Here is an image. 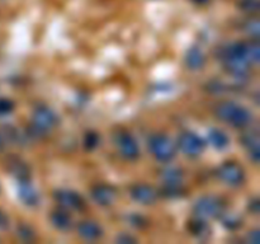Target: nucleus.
Instances as JSON below:
<instances>
[{
    "label": "nucleus",
    "mask_w": 260,
    "mask_h": 244,
    "mask_svg": "<svg viewBox=\"0 0 260 244\" xmlns=\"http://www.w3.org/2000/svg\"><path fill=\"white\" fill-rule=\"evenodd\" d=\"M216 114L222 121L235 127H245L251 122L250 112L233 102H223V103L218 104L216 108Z\"/></svg>",
    "instance_id": "obj_1"
},
{
    "label": "nucleus",
    "mask_w": 260,
    "mask_h": 244,
    "mask_svg": "<svg viewBox=\"0 0 260 244\" xmlns=\"http://www.w3.org/2000/svg\"><path fill=\"white\" fill-rule=\"evenodd\" d=\"M223 63L234 75L239 78L245 75L250 64L245 57L243 43H234V45L228 46L223 51Z\"/></svg>",
    "instance_id": "obj_2"
},
{
    "label": "nucleus",
    "mask_w": 260,
    "mask_h": 244,
    "mask_svg": "<svg viewBox=\"0 0 260 244\" xmlns=\"http://www.w3.org/2000/svg\"><path fill=\"white\" fill-rule=\"evenodd\" d=\"M150 150L160 162H170L175 157V147L165 135H154L150 139Z\"/></svg>",
    "instance_id": "obj_3"
},
{
    "label": "nucleus",
    "mask_w": 260,
    "mask_h": 244,
    "mask_svg": "<svg viewBox=\"0 0 260 244\" xmlns=\"http://www.w3.org/2000/svg\"><path fill=\"white\" fill-rule=\"evenodd\" d=\"M222 211L223 205L221 201L212 196L200 198L194 205V212L200 218H217Z\"/></svg>",
    "instance_id": "obj_4"
},
{
    "label": "nucleus",
    "mask_w": 260,
    "mask_h": 244,
    "mask_svg": "<svg viewBox=\"0 0 260 244\" xmlns=\"http://www.w3.org/2000/svg\"><path fill=\"white\" fill-rule=\"evenodd\" d=\"M178 144H179L182 151L189 157H197L202 152L203 147H205L203 140L193 132H183L179 136Z\"/></svg>",
    "instance_id": "obj_5"
},
{
    "label": "nucleus",
    "mask_w": 260,
    "mask_h": 244,
    "mask_svg": "<svg viewBox=\"0 0 260 244\" xmlns=\"http://www.w3.org/2000/svg\"><path fill=\"white\" fill-rule=\"evenodd\" d=\"M56 124H57V117L55 112L48 107L38 106L33 112V125L42 131H48L56 126Z\"/></svg>",
    "instance_id": "obj_6"
},
{
    "label": "nucleus",
    "mask_w": 260,
    "mask_h": 244,
    "mask_svg": "<svg viewBox=\"0 0 260 244\" xmlns=\"http://www.w3.org/2000/svg\"><path fill=\"white\" fill-rule=\"evenodd\" d=\"M218 175L223 182L230 186H239L244 182V170L236 163L228 162L218 169Z\"/></svg>",
    "instance_id": "obj_7"
},
{
    "label": "nucleus",
    "mask_w": 260,
    "mask_h": 244,
    "mask_svg": "<svg viewBox=\"0 0 260 244\" xmlns=\"http://www.w3.org/2000/svg\"><path fill=\"white\" fill-rule=\"evenodd\" d=\"M117 145L119 147V152L127 160H135L139 157V146L134 137L128 132H121L117 137Z\"/></svg>",
    "instance_id": "obj_8"
},
{
    "label": "nucleus",
    "mask_w": 260,
    "mask_h": 244,
    "mask_svg": "<svg viewBox=\"0 0 260 244\" xmlns=\"http://www.w3.org/2000/svg\"><path fill=\"white\" fill-rule=\"evenodd\" d=\"M55 197H56V201H57V202L65 208L80 210V208L84 207L83 198L80 197V195L74 192V191H66V190L57 191Z\"/></svg>",
    "instance_id": "obj_9"
},
{
    "label": "nucleus",
    "mask_w": 260,
    "mask_h": 244,
    "mask_svg": "<svg viewBox=\"0 0 260 244\" xmlns=\"http://www.w3.org/2000/svg\"><path fill=\"white\" fill-rule=\"evenodd\" d=\"M131 196L135 201L142 205H151L156 201L157 192L151 186L136 185L131 188Z\"/></svg>",
    "instance_id": "obj_10"
},
{
    "label": "nucleus",
    "mask_w": 260,
    "mask_h": 244,
    "mask_svg": "<svg viewBox=\"0 0 260 244\" xmlns=\"http://www.w3.org/2000/svg\"><path fill=\"white\" fill-rule=\"evenodd\" d=\"M91 196H93L94 201L101 206H108L113 202L114 197H116V190L112 186L98 185L91 191Z\"/></svg>",
    "instance_id": "obj_11"
},
{
    "label": "nucleus",
    "mask_w": 260,
    "mask_h": 244,
    "mask_svg": "<svg viewBox=\"0 0 260 244\" xmlns=\"http://www.w3.org/2000/svg\"><path fill=\"white\" fill-rule=\"evenodd\" d=\"M78 233L81 238L86 239V240H95V239L101 238L103 231H102L101 226L94 221H83L79 224Z\"/></svg>",
    "instance_id": "obj_12"
},
{
    "label": "nucleus",
    "mask_w": 260,
    "mask_h": 244,
    "mask_svg": "<svg viewBox=\"0 0 260 244\" xmlns=\"http://www.w3.org/2000/svg\"><path fill=\"white\" fill-rule=\"evenodd\" d=\"M18 192H19V198L27 206H36L40 201V196H38L37 191L28 183V180L27 182H20Z\"/></svg>",
    "instance_id": "obj_13"
},
{
    "label": "nucleus",
    "mask_w": 260,
    "mask_h": 244,
    "mask_svg": "<svg viewBox=\"0 0 260 244\" xmlns=\"http://www.w3.org/2000/svg\"><path fill=\"white\" fill-rule=\"evenodd\" d=\"M243 144L249 151V157L254 163L259 162V136L256 132H249L243 136Z\"/></svg>",
    "instance_id": "obj_14"
},
{
    "label": "nucleus",
    "mask_w": 260,
    "mask_h": 244,
    "mask_svg": "<svg viewBox=\"0 0 260 244\" xmlns=\"http://www.w3.org/2000/svg\"><path fill=\"white\" fill-rule=\"evenodd\" d=\"M205 55H203L202 51L197 47H192L190 50H188L187 55H185V64L189 69L192 70H198V69H202L205 65Z\"/></svg>",
    "instance_id": "obj_15"
},
{
    "label": "nucleus",
    "mask_w": 260,
    "mask_h": 244,
    "mask_svg": "<svg viewBox=\"0 0 260 244\" xmlns=\"http://www.w3.org/2000/svg\"><path fill=\"white\" fill-rule=\"evenodd\" d=\"M51 223L58 230H69L71 228V218L65 211H55V212H52Z\"/></svg>",
    "instance_id": "obj_16"
},
{
    "label": "nucleus",
    "mask_w": 260,
    "mask_h": 244,
    "mask_svg": "<svg viewBox=\"0 0 260 244\" xmlns=\"http://www.w3.org/2000/svg\"><path fill=\"white\" fill-rule=\"evenodd\" d=\"M162 179H164L165 185L168 186H180L182 185L183 174L178 168L169 167L167 169L162 170L161 173Z\"/></svg>",
    "instance_id": "obj_17"
},
{
    "label": "nucleus",
    "mask_w": 260,
    "mask_h": 244,
    "mask_svg": "<svg viewBox=\"0 0 260 244\" xmlns=\"http://www.w3.org/2000/svg\"><path fill=\"white\" fill-rule=\"evenodd\" d=\"M208 140H210L211 145L217 149H223L229 145V137L225 132H222L221 130H211L208 132Z\"/></svg>",
    "instance_id": "obj_18"
},
{
    "label": "nucleus",
    "mask_w": 260,
    "mask_h": 244,
    "mask_svg": "<svg viewBox=\"0 0 260 244\" xmlns=\"http://www.w3.org/2000/svg\"><path fill=\"white\" fill-rule=\"evenodd\" d=\"M9 169L19 179V182H27L28 178H29V169L24 163L19 162V160H14L10 164Z\"/></svg>",
    "instance_id": "obj_19"
},
{
    "label": "nucleus",
    "mask_w": 260,
    "mask_h": 244,
    "mask_svg": "<svg viewBox=\"0 0 260 244\" xmlns=\"http://www.w3.org/2000/svg\"><path fill=\"white\" fill-rule=\"evenodd\" d=\"M243 50L245 53L246 60L249 64H258L259 63V46L258 42H249L243 43Z\"/></svg>",
    "instance_id": "obj_20"
},
{
    "label": "nucleus",
    "mask_w": 260,
    "mask_h": 244,
    "mask_svg": "<svg viewBox=\"0 0 260 244\" xmlns=\"http://www.w3.org/2000/svg\"><path fill=\"white\" fill-rule=\"evenodd\" d=\"M188 229H189L190 233L193 234V235L196 236H203V235H208V231H210V229H208L207 224L205 223V221L202 220H193L189 223V226H188Z\"/></svg>",
    "instance_id": "obj_21"
},
{
    "label": "nucleus",
    "mask_w": 260,
    "mask_h": 244,
    "mask_svg": "<svg viewBox=\"0 0 260 244\" xmlns=\"http://www.w3.org/2000/svg\"><path fill=\"white\" fill-rule=\"evenodd\" d=\"M84 144H85V147L88 150H93L98 146L99 144V136L96 132H88L85 135V140H84Z\"/></svg>",
    "instance_id": "obj_22"
},
{
    "label": "nucleus",
    "mask_w": 260,
    "mask_h": 244,
    "mask_svg": "<svg viewBox=\"0 0 260 244\" xmlns=\"http://www.w3.org/2000/svg\"><path fill=\"white\" fill-rule=\"evenodd\" d=\"M244 28H245L246 33H249L250 36H253L254 38H258V36L260 33V27H259L258 20L256 19L248 20V22L245 23V25H244Z\"/></svg>",
    "instance_id": "obj_23"
},
{
    "label": "nucleus",
    "mask_w": 260,
    "mask_h": 244,
    "mask_svg": "<svg viewBox=\"0 0 260 244\" xmlns=\"http://www.w3.org/2000/svg\"><path fill=\"white\" fill-rule=\"evenodd\" d=\"M240 8L244 12L256 13L259 10V0H241Z\"/></svg>",
    "instance_id": "obj_24"
},
{
    "label": "nucleus",
    "mask_w": 260,
    "mask_h": 244,
    "mask_svg": "<svg viewBox=\"0 0 260 244\" xmlns=\"http://www.w3.org/2000/svg\"><path fill=\"white\" fill-rule=\"evenodd\" d=\"M18 235L25 241H30L33 240V238H35V233H33L32 229L27 225L19 226V229H18Z\"/></svg>",
    "instance_id": "obj_25"
},
{
    "label": "nucleus",
    "mask_w": 260,
    "mask_h": 244,
    "mask_svg": "<svg viewBox=\"0 0 260 244\" xmlns=\"http://www.w3.org/2000/svg\"><path fill=\"white\" fill-rule=\"evenodd\" d=\"M162 193H164V196H167V197H179V196L182 195V188H180V186L165 185Z\"/></svg>",
    "instance_id": "obj_26"
},
{
    "label": "nucleus",
    "mask_w": 260,
    "mask_h": 244,
    "mask_svg": "<svg viewBox=\"0 0 260 244\" xmlns=\"http://www.w3.org/2000/svg\"><path fill=\"white\" fill-rule=\"evenodd\" d=\"M14 109V104L9 99L0 98V114H8Z\"/></svg>",
    "instance_id": "obj_27"
},
{
    "label": "nucleus",
    "mask_w": 260,
    "mask_h": 244,
    "mask_svg": "<svg viewBox=\"0 0 260 244\" xmlns=\"http://www.w3.org/2000/svg\"><path fill=\"white\" fill-rule=\"evenodd\" d=\"M129 221L136 228H142V226H146V220H145L142 216L137 215V214H134V215L129 216Z\"/></svg>",
    "instance_id": "obj_28"
},
{
    "label": "nucleus",
    "mask_w": 260,
    "mask_h": 244,
    "mask_svg": "<svg viewBox=\"0 0 260 244\" xmlns=\"http://www.w3.org/2000/svg\"><path fill=\"white\" fill-rule=\"evenodd\" d=\"M223 224H225L226 228H229V229H236V228H239V226L241 225L240 220H239V219H236V218L226 219V220L223 221Z\"/></svg>",
    "instance_id": "obj_29"
},
{
    "label": "nucleus",
    "mask_w": 260,
    "mask_h": 244,
    "mask_svg": "<svg viewBox=\"0 0 260 244\" xmlns=\"http://www.w3.org/2000/svg\"><path fill=\"white\" fill-rule=\"evenodd\" d=\"M8 225H9V220H8L7 215L0 211V229L8 228Z\"/></svg>",
    "instance_id": "obj_30"
},
{
    "label": "nucleus",
    "mask_w": 260,
    "mask_h": 244,
    "mask_svg": "<svg viewBox=\"0 0 260 244\" xmlns=\"http://www.w3.org/2000/svg\"><path fill=\"white\" fill-rule=\"evenodd\" d=\"M117 241H119V243H129V241H136V239L132 238V236H127L126 234H122L121 236L117 238Z\"/></svg>",
    "instance_id": "obj_31"
},
{
    "label": "nucleus",
    "mask_w": 260,
    "mask_h": 244,
    "mask_svg": "<svg viewBox=\"0 0 260 244\" xmlns=\"http://www.w3.org/2000/svg\"><path fill=\"white\" fill-rule=\"evenodd\" d=\"M249 208H250L251 212H254L255 215H256V214H259V201L254 200L253 202L250 203V206H249Z\"/></svg>",
    "instance_id": "obj_32"
},
{
    "label": "nucleus",
    "mask_w": 260,
    "mask_h": 244,
    "mask_svg": "<svg viewBox=\"0 0 260 244\" xmlns=\"http://www.w3.org/2000/svg\"><path fill=\"white\" fill-rule=\"evenodd\" d=\"M250 235H249V240L250 241H254V243H258L259 241V233L258 231H253V233H249Z\"/></svg>",
    "instance_id": "obj_33"
},
{
    "label": "nucleus",
    "mask_w": 260,
    "mask_h": 244,
    "mask_svg": "<svg viewBox=\"0 0 260 244\" xmlns=\"http://www.w3.org/2000/svg\"><path fill=\"white\" fill-rule=\"evenodd\" d=\"M193 2L198 3V4H206V3H207L208 0H193Z\"/></svg>",
    "instance_id": "obj_34"
},
{
    "label": "nucleus",
    "mask_w": 260,
    "mask_h": 244,
    "mask_svg": "<svg viewBox=\"0 0 260 244\" xmlns=\"http://www.w3.org/2000/svg\"><path fill=\"white\" fill-rule=\"evenodd\" d=\"M3 146H4V139H3V136L0 135V149H2Z\"/></svg>",
    "instance_id": "obj_35"
}]
</instances>
